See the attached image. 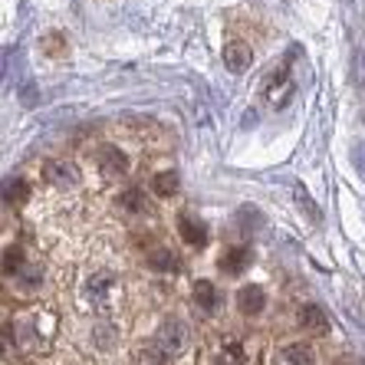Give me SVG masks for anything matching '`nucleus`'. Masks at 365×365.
Here are the masks:
<instances>
[{
    "label": "nucleus",
    "instance_id": "9d476101",
    "mask_svg": "<svg viewBox=\"0 0 365 365\" xmlns=\"http://www.w3.org/2000/svg\"><path fill=\"white\" fill-rule=\"evenodd\" d=\"M277 365H316V352L309 342H289L287 349H280Z\"/></svg>",
    "mask_w": 365,
    "mask_h": 365
},
{
    "label": "nucleus",
    "instance_id": "f03ea898",
    "mask_svg": "<svg viewBox=\"0 0 365 365\" xmlns=\"http://www.w3.org/2000/svg\"><path fill=\"white\" fill-rule=\"evenodd\" d=\"M289 96H293V79H289L287 69H277L264 79V102L270 109H283Z\"/></svg>",
    "mask_w": 365,
    "mask_h": 365
},
{
    "label": "nucleus",
    "instance_id": "4468645a",
    "mask_svg": "<svg viewBox=\"0 0 365 365\" xmlns=\"http://www.w3.org/2000/svg\"><path fill=\"white\" fill-rule=\"evenodd\" d=\"M214 362L217 365H247V352L237 339H221V346L214 352Z\"/></svg>",
    "mask_w": 365,
    "mask_h": 365
},
{
    "label": "nucleus",
    "instance_id": "0eeeda50",
    "mask_svg": "<svg viewBox=\"0 0 365 365\" xmlns=\"http://www.w3.org/2000/svg\"><path fill=\"white\" fill-rule=\"evenodd\" d=\"M178 234L185 237L187 247H204L207 244V227H204V221L197 217V214H178Z\"/></svg>",
    "mask_w": 365,
    "mask_h": 365
},
{
    "label": "nucleus",
    "instance_id": "f3484780",
    "mask_svg": "<svg viewBox=\"0 0 365 365\" xmlns=\"http://www.w3.org/2000/svg\"><path fill=\"white\" fill-rule=\"evenodd\" d=\"M152 191L158 197L178 195V171H158V175H152Z\"/></svg>",
    "mask_w": 365,
    "mask_h": 365
},
{
    "label": "nucleus",
    "instance_id": "2eb2a0df",
    "mask_svg": "<svg viewBox=\"0 0 365 365\" xmlns=\"http://www.w3.org/2000/svg\"><path fill=\"white\" fill-rule=\"evenodd\" d=\"M112 287H115V277H112L109 270H99V273H93V277H89V283H86V293L102 303V299L109 297Z\"/></svg>",
    "mask_w": 365,
    "mask_h": 365
},
{
    "label": "nucleus",
    "instance_id": "aec40b11",
    "mask_svg": "<svg viewBox=\"0 0 365 365\" xmlns=\"http://www.w3.org/2000/svg\"><path fill=\"white\" fill-rule=\"evenodd\" d=\"M148 264H152L155 270H178V260H175L171 250H165V247H155L152 254H148Z\"/></svg>",
    "mask_w": 365,
    "mask_h": 365
},
{
    "label": "nucleus",
    "instance_id": "ddd939ff",
    "mask_svg": "<svg viewBox=\"0 0 365 365\" xmlns=\"http://www.w3.org/2000/svg\"><path fill=\"white\" fill-rule=\"evenodd\" d=\"M224 63H227L234 73H244L250 63H254V53H250V46L240 40H230L227 46H224Z\"/></svg>",
    "mask_w": 365,
    "mask_h": 365
},
{
    "label": "nucleus",
    "instance_id": "39448f33",
    "mask_svg": "<svg viewBox=\"0 0 365 365\" xmlns=\"http://www.w3.org/2000/svg\"><path fill=\"white\" fill-rule=\"evenodd\" d=\"M171 352L162 346L158 339H148V342H138L132 349V365H171Z\"/></svg>",
    "mask_w": 365,
    "mask_h": 365
},
{
    "label": "nucleus",
    "instance_id": "1a4fd4ad",
    "mask_svg": "<svg viewBox=\"0 0 365 365\" xmlns=\"http://www.w3.org/2000/svg\"><path fill=\"white\" fill-rule=\"evenodd\" d=\"M264 306H267V293L264 287H257V283H247V287L237 289V309L244 316H257V313H264Z\"/></svg>",
    "mask_w": 365,
    "mask_h": 365
},
{
    "label": "nucleus",
    "instance_id": "6ab92c4d",
    "mask_svg": "<svg viewBox=\"0 0 365 365\" xmlns=\"http://www.w3.org/2000/svg\"><path fill=\"white\" fill-rule=\"evenodd\" d=\"M17 270H24V250H20V244H10L7 250H4V273L14 277Z\"/></svg>",
    "mask_w": 365,
    "mask_h": 365
},
{
    "label": "nucleus",
    "instance_id": "f8f14e48",
    "mask_svg": "<svg viewBox=\"0 0 365 365\" xmlns=\"http://www.w3.org/2000/svg\"><path fill=\"white\" fill-rule=\"evenodd\" d=\"M247 267H250V247H230L221 254V273H227V277H237Z\"/></svg>",
    "mask_w": 365,
    "mask_h": 365
},
{
    "label": "nucleus",
    "instance_id": "423d86ee",
    "mask_svg": "<svg viewBox=\"0 0 365 365\" xmlns=\"http://www.w3.org/2000/svg\"><path fill=\"white\" fill-rule=\"evenodd\" d=\"M96 165H99L102 175H109V178H119L128 171V158L115 148V145H99V152H96Z\"/></svg>",
    "mask_w": 365,
    "mask_h": 365
},
{
    "label": "nucleus",
    "instance_id": "f257e3e1",
    "mask_svg": "<svg viewBox=\"0 0 365 365\" xmlns=\"http://www.w3.org/2000/svg\"><path fill=\"white\" fill-rule=\"evenodd\" d=\"M56 332V316L50 309H30V313L17 316V342L34 352H46L50 339Z\"/></svg>",
    "mask_w": 365,
    "mask_h": 365
},
{
    "label": "nucleus",
    "instance_id": "7ed1b4c3",
    "mask_svg": "<svg viewBox=\"0 0 365 365\" xmlns=\"http://www.w3.org/2000/svg\"><path fill=\"white\" fill-rule=\"evenodd\" d=\"M155 339L162 342L171 356H181L187 349V339H191V336H187V326L181 323V319H165L162 329L155 332Z\"/></svg>",
    "mask_w": 365,
    "mask_h": 365
},
{
    "label": "nucleus",
    "instance_id": "6e6552de",
    "mask_svg": "<svg viewBox=\"0 0 365 365\" xmlns=\"http://www.w3.org/2000/svg\"><path fill=\"white\" fill-rule=\"evenodd\" d=\"M191 303H195V309H201L204 316L217 313V306H221V293H217V287L207 280H197L195 289H191Z\"/></svg>",
    "mask_w": 365,
    "mask_h": 365
},
{
    "label": "nucleus",
    "instance_id": "a211bd4d",
    "mask_svg": "<svg viewBox=\"0 0 365 365\" xmlns=\"http://www.w3.org/2000/svg\"><path fill=\"white\" fill-rule=\"evenodd\" d=\"M115 207L125 214H142L145 211V195L138 191V187H128V191H122L119 197H115Z\"/></svg>",
    "mask_w": 365,
    "mask_h": 365
},
{
    "label": "nucleus",
    "instance_id": "20e7f679",
    "mask_svg": "<svg viewBox=\"0 0 365 365\" xmlns=\"http://www.w3.org/2000/svg\"><path fill=\"white\" fill-rule=\"evenodd\" d=\"M43 178L50 181L53 187H73L79 185V168L66 158H50V162L43 165Z\"/></svg>",
    "mask_w": 365,
    "mask_h": 365
},
{
    "label": "nucleus",
    "instance_id": "4be33fe9",
    "mask_svg": "<svg viewBox=\"0 0 365 365\" xmlns=\"http://www.w3.org/2000/svg\"><path fill=\"white\" fill-rule=\"evenodd\" d=\"M17 365H34V362H17Z\"/></svg>",
    "mask_w": 365,
    "mask_h": 365
},
{
    "label": "nucleus",
    "instance_id": "412c9836",
    "mask_svg": "<svg viewBox=\"0 0 365 365\" xmlns=\"http://www.w3.org/2000/svg\"><path fill=\"white\" fill-rule=\"evenodd\" d=\"M43 50H50V56H63V53H66V40H63L60 34L43 36Z\"/></svg>",
    "mask_w": 365,
    "mask_h": 365
},
{
    "label": "nucleus",
    "instance_id": "dca6fc26",
    "mask_svg": "<svg viewBox=\"0 0 365 365\" xmlns=\"http://www.w3.org/2000/svg\"><path fill=\"white\" fill-rule=\"evenodd\" d=\"M4 201H7V207H24L30 201V185L24 178H10L7 191H4Z\"/></svg>",
    "mask_w": 365,
    "mask_h": 365
},
{
    "label": "nucleus",
    "instance_id": "9b49d317",
    "mask_svg": "<svg viewBox=\"0 0 365 365\" xmlns=\"http://www.w3.org/2000/svg\"><path fill=\"white\" fill-rule=\"evenodd\" d=\"M299 326H303L309 336H326V332H329V319H326V313L316 303H306L303 309H299Z\"/></svg>",
    "mask_w": 365,
    "mask_h": 365
}]
</instances>
